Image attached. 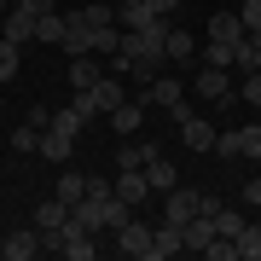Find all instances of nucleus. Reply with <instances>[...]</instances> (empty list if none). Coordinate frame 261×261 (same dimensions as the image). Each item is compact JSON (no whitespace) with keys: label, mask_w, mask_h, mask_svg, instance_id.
Instances as JSON below:
<instances>
[{"label":"nucleus","mask_w":261,"mask_h":261,"mask_svg":"<svg viewBox=\"0 0 261 261\" xmlns=\"http://www.w3.org/2000/svg\"><path fill=\"white\" fill-rule=\"evenodd\" d=\"M41 244H47V250H58L64 261H93V255H99L93 232H87V226H75V221H64L58 232H41Z\"/></svg>","instance_id":"nucleus-1"},{"label":"nucleus","mask_w":261,"mask_h":261,"mask_svg":"<svg viewBox=\"0 0 261 261\" xmlns=\"http://www.w3.org/2000/svg\"><path fill=\"white\" fill-rule=\"evenodd\" d=\"M215 151L221 157H261V122H244L232 134H215Z\"/></svg>","instance_id":"nucleus-2"},{"label":"nucleus","mask_w":261,"mask_h":261,"mask_svg":"<svg viewBox=\"0 0 261 261\" xmlns=\"http://www.w3.org/2000/svg\"><path fill=\"white\" fill-rule=\"evenodd\" d=\"M192 93H197V99H209V105H226V99H238V87L226 82V70H221V64H203V70L192 75Z\"/></svg>","instance_id":"nucleus-3"},{"label":"nucleus","mask_w":261,"mask_h":261,"mask_svg":"<svg viewBox=\"0 0 261 261\" xmlns=\"http://www.w3.org/2000/svg\"><path fill=\"white\" fill-rule=\"evenodd\" d=\"M151 244H157V226H145V221H128L116 232V250L128 261H151Z\"/></svg>","instance_id":"nucleus-4"},{"label":"nucleus","mask_w":261,"mask_h":261,"mask_svg":"<svg viewBox=\"0 0 261 261\" xmlns=\"http://www.w3.org/2000/svg\"><path fill=\"white\" fill-rule=\"evenodd\" d=\"M163 203H168V215L163 221H174V226H186L197 209H203V192H192V186H168L163 192Z\"/></svg>","instance_id":"nucleus-5"},{"label":"nucleus","mask_w":261,"mask_h":261,"mask_svg":"<svg viewBox=\"0 0 261 261\" xmlns=\"http://www.w3.org/2000/svg\"><path fill=\"white\" fill-rule=\"evenodd\" d=\"M35 23H41V18H35V12L18 0V6L0 18V35H6V41H18V47H29V41H35Z\"/></svg>","instance_id":"nucleus-6"},{"label":"nucleus","mask_w":261,"mask_h":261,"mask_svg":"<svg viewBox=\"0 0 261 261\" xmlns=\"http://www.w3.org/2000/svg\"><path fill=\"white\" fill-rule=\"evenodd\" d=\"M47 244H41V226H23V232H12V238H0V255L6 261H35Z\"/></svg>","instance_id":"nucleus-7"},{"label":"nucleus","mask_w":261,"mask_h":261,"mask_svg":"<svg viewBox=\"0 0 261 261\" xmlns=\"http://www.w3.org/2000/svg\"><path fill=\"white\" fill-rule=\"evenodd\" d=\"M140 128H145V99H134V105L122 99L116 111H111V134H116V140H134Z\"/></svg>","instance_id":"nucleus-8"},{"label":"nucleus","mask_w":261,"mask_h":261,"mask_svg":"<svg viewBox=\"0 0 261 261\" xmlns=\"http://www.w3.org/2000/svg\"><path fill=\"white\" fill-rule=\"evenodd\" d=\"M99 82H105L99 53H75V58H70V87H75V93H87V87H99Z\"/></svg>","instance_id":"nucleus-9"},{"label":"nucleus","mask_w":261,"mask_h":261,"mask_svg":"<svg viewBox=\"0 0 261 261\" xmlns=\"http://www.w3.org/2000/svg\"><path fill=\"white\" fill-rule=\"evenodd\" d=\"M180 140H186V151H215V122L192 111L186 122H180Z\"/></svg>","instance_id":"nucleus-10"},{"label":"nucleus","mask_w":261,"mask_h":261,"mask_svg":"<svg viewBox=\"0 0 261 261\" xmlns=\"http://www.w3.org/2000/svg\"><path fill=\"white\" fill-rule=\"evenodd\" d=\"M244 35H250V29H244L238 12H209V41H226V47H238Z\"/></svg>","instance_id":"nucleus-11"},{"label":"nucleus","mask_w":261,"mask_h":261,"mask_svg":"<svg viewBox=\"0 0 261 261\" xmlns=\"http://www.w3.org/2000/svg\"><path fill=\"white\" fill-rule=\"evenodd\" d=\"M140 99H145V105H163V111H168V105H180V99H186V82H180V75H157V82H151Z\"/></svg>","instance_id":"nucleus-12"},{"label":"nucleus","mask_w":261,"mask_h":261,"mask_svg":"<svg viewBox=\"0 0 261 261\" xmlns=\"http://www.w3.org/2000/svg\"><path fill=\"white\" fill-rule=\"evenodd\" d=\"M70 221V203H64V197H41V203H35V226H41V232H58V226H64Z\"/></svg>","instance_id":"nucleus-13"},{"label":"nucleus","mask_w":261,"mask_h":261,"mask_svg":"<svg viewBox=\"0 0 261 261\" xmlns=\"http://www.w3.org/2000/svg\"><path fill=\"white\" fill-rule=\"evenodd\" d=\"M180 250H186V226L163 221L157 226V244H151V261H168V255H180Z\"/></svg>","instance_id":"nucleus-14"},{"label":"nucleus","mask_w":261,"mask_h":261,"mask_svg":"<svg viewBox=\"0 0 261 261\" xmlns=\"http://www.w3.org/2000/svg\"><path fill=\"white\" fill-rule=\"evenodd\" d=\"M41 157H47V163H70V157H75V134L47 128V134H41Z\"/></svg>","instance_id":"nucleus-15"},{"label":"nucleus","mask_w":261,"mask_h":261,"mask_svg":"<svg viewBox=\"0 0 261 261\" xmlns=\"http://www.w3.org/2000/svg\"><path fill=\"white\" fill-rule=\"evenodd\" d=\"M163 53H168V64H192V53H197V41H192V29H180V23H168V41H163Z\"/></svg>","instance_id":"nucleus-16"},{"label":"nucleus","mask_w":261,"mask_h":261,"mask_svg":"<svg viewBox=\"0 0 261 261\" xmlns=\"http://www.w3.org/2000/svg\"><path fill=\"white\" fill-rule=\"evenodd\" d=\"M116 197H122V203H145V197H151V180H145V168H122V180H116Z\"/></svg>","instance_id":"nucleus-17"},{"label":"nucleus","mask_w":261,"mask_h":261,"mask_svg":"<svg viewBox=\"0 0 261 261\" xmlns=\"http://www.w3.org/2000/svg\"><path fill=\"white\" fill-rule=\"evenodd\" d=\"M87 99H93V111H99V116H111L116 105H122V75H105L99 87H87Z\"/></svg>","instance_id":"nucleus-18"},{"label":"nucleus","mask_w":261,"mask_h":261,"mask_svg":"<svg viewBox=\"0 0 261 261\" xmlns=\"http://www.w3.org/2000/svg\"><path fill=\"white\" fill-rule=\"evenodd\" d=\"M64 35H70V18H64V12H41L35 41H47V47H64Z\"/></svg>","instance_id":"nucleus-19"},{"label":"nucleus","mask_w":261,"mask_h":261,"mask_svg":"<svg viewBox=\"0 0 261 261\" xmlns=\"http://www.w3.org/2000/svg\"><path fill=\"white\" fill-rule=\"evenodd\" d=\"M215 238H221V232H215V215H192V221H186V250H209Z\"/></svg>","instance_id":"nucleus-20"},{"label":"nucleus","mask_w":261,"mask_h":261,"mask_svg":"<svg viewBox=\"0 0 261 261\" xmlns=\"http://www.w3.org/2000/svg\"><path fill=\"white\" fill-rule=\"evenodd\" d=\"M145 180H151V192H168V186H180V180H174V163H168L163 151L145 163Z\"/></svg>","instance_id":"nucleus-21"},{"label":"nucleus","mask_w":261,"mask_h":261,"mask_svg":"<svg viewBox=\"0 0 261 261\" xmlns=\"http://www.w3.org/2000/svg\"><path fill=\"white\" fill-rule=\"evenodd\" d=\"M70 18H75V23H87V29H105V23H116V6H99V0H93V6L70 12Z\"/></svg>","instance_id":"nucleus-22"},{"label":"nucleus","mask_w":261,"mask_h":261,"mask_svg":"<svg viewBox=\"0 0 261 261\" xmlns=\"http://www.w3.org/2000/svg\"><path fill=\"white\" fill-rule=\"evenodd\" d=\"M116 157H122V168H145L151 157H157V145H151V140H134V145H122Z\"/></svg>","instance_id":"nucleus-23"},{"label":"nucleus","mask_w":261,"mask_h":261,"mask_svg":"<svg viewBox=\"0 0 261 261\" xmlns=\"http://www.w3.org/2000/svg\"><path fill=\"white\" fill-rule=\"evenodd\" d=\"M93 53H99V58H116V53H122V29H116V23L93 29Z\"/></svg>","instance_id":"nucleus-24"},{"label":"nucleus","mask_w":261,"mask_h":261,"mask_svg":"<svg viewBox=\"0 0 261 261\" xmlns=\"http://www.w3.org/2000/svg\"><path fill=\"white\" fill-rule=\"evenodd\" d=\"M82 192H87V174H82V168H64V174H58V197H64V203H75Z\"/></svg>","instance_id":"nucleus-25"},{"label":"nucleus","mask_w":261,"mask_h":261,"mask_svg":"<svg viewBox=\"0 0 261 261\" xmlns=\"http://www.w3.org/2000/svg\"><path fill=\"white\" fill-rule=\"evenodd\" d=\"M232 244H238V255H244V261H261V226H250V221H244V232H238Z\"/></svg>","instance_id":"nucleus-26"},{"label":"nucleus","mask_w":261,"mask_h":261,"mask_svg":"<svg viewBox=\"0 0 261 261\" xmlns=\"http://www.w3.org/2000/svg\"><path fill=\"white\" fill-rule=\"evenodd\" d=\"M18 41H6V35H0V82H12V75H18Z\"/></svg>","instance_id":"nucleus-27"},{"label":"nucleus","mask_w":261,"mask_h":261,"mask_svg":"<svg viewBox=\"0 0 261 261\" xmlns=\"http://www.w3.org/2000/svg\"><path fill=\"white\" fill-rule=\"evenodd\" d=\"M215 232H221V238H238L244 232V215L238 209H215Z\"/></svg>","instance_id":"nucleus-28"},{"label":"nucleus","mask_w":261,"mask_h":261,"mask_svg":"<svg viewBox=\"0 0 261 261\" xmlns=\"http://www.w3.org/2000/svg\"><path fill=\"white\" fill-rule=\"evenodd\" d=\"M12 151H23V157L35 151V157H41V128H29V122H23V128L12 134Z\"/></svg>","instance_id":"nucleus-29"},{"label":"nucleus","mask_w":261,"mask_h":261,"mask_svg":"<svg viewBox=\"0 0 261 261\" xmlns=\"http://www.w3.org/2000/svg\"><path fill=\"white\" fill-rule=\"evenodd\" d=\"M238 64L244 70H261V35H244L238 41Z\"/></svg>","instance_id":"nucleus-30"},{"label":"nucleus","mask_w":261,"mask_h":261,"mask_svg":"<svg viewBox=\"0 0 261 261\" xmlns=\"http://www.w3.org/2000/svg\"><path fill=\"white\" fill-rule=\"evenodd\" d=\"M203 58L226 70V64H238V47H226V41H209V53H203Z\"/></svg>","instance_id":"nucleus-31"},{"label":"nucleus","mask_w":261,"mask_h":261,"mask_svg":"<svg viewBox=\"0 0 261 261\" xmlns=\"http://www.w3.org/2000/svg\"><path fill=\"white\" fill-rule=\"evenodd\" d=\"M238 105H261V70L244 75V87H238Z\"/></svg>","instance_id":"nucleus-32"},{"label":"nucleus","mask_w":261,"mask_h":261,"mask_svg":"<svg viewBox=\"0 0 261 261\" xmlns=\"http://www.w3.org/2000/svg\"><path fill=\"white\" fill-rule=\"evenodd\" d=\"M238 18H244V29H250V35H261V0H244Z\"/></svg>","instance_id":"nucleus-33"},{"label":"nucleus","mask_w":261,"mask_h":261,"mask_svg":"<svg viewBox=\"0 0 261 261\" xmlns=\"http://www.w3.org/2000/svg\"><path fill=\"white\" fill-rule=\"evenodd\" d=\"M203 255H209V261H232V255H238V244H232V238H215Z\"/></svg>","instance_id":"nucleus-34"},{"label":"nucleus","mask_w":261,"mask_h":261,"mask_svg":"<svg viewBox=\"0 0 261 261\" xmlns=\"http://www.w3.org/2000/svg\"><path fill=\"white\" fill-rule=\"evenodd\" d=\"M29 128H41V134H47V128H53V111H41V105H29Z\"/></svg>","instance_id":"nucleus-35"},{"label":"nucleus","mask_w":261,"mask_h":261,"mask_svg":"<svg viewBox=\"0 0 261 261\" xmlns=\"http://www.w3.org/2000/svg\"><path fill=\"white\" fill-rule=\"evenodd\" d=\"M238 197H244V203H255V209H261V174H255V180H250V186H244Z\"/></svg>","instance_id":"nucleus-36"},{"label":"nucleus","mask_w":261,"mask_h":261,"mask_svg":"<svg viewBox=\"0 0 261 261\" xmlns=\"http://www.w3.org/2000/svg\"><path fill=\"white\" fill-rule=\"evenodd\" d=\"M174 6H180V0H157V12H174Z\"/></svg>","instance_id":"nucleus-37"},{"label":"nucleus","mask_w":261,"mask_h":261,"mask_svg":"<svg viewBox=\"0 0 261 261\" xmlns=\"http://www.w3.org/2000/svg\"><path fill=\"white\" fill-rule=\"evenodd\" d=\"M0 18H6V0H0Z\"/></svg>","instance_id":"nucleus-38"}]
</instances>
